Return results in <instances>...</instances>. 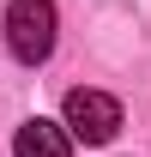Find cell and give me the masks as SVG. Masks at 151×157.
<instances>
[{"instance_id": "cell-1", "label": "cell", "mask_w": 151, "mask_h": 157, "mask_svg": "<svg viewBox=\"0 0 151 157\" xmlns=\"http://www.w3.org/2000/svg\"><path fill=\"white\" fill-rule=\"evenodd\" d=\"M6 48L24 67L55 55V0H12L6 6Z\"/></svg>"}, {"instance_id": "cell-2", "label": "cell", "mask_w": 151, "mask_h": 157, "mask_svg": "<svg viewBox=\"0 0 151 157\" xmlns=\"http://www.w3.org/2000/svg\"><path fill=\"white\" fill-rule=\"evenodd\" d=\"M67 133L85 145H109L121 133V103L103 91H67Z\"/></svg>"}, {"instance_id": "cell-3", "label": "cell", "mask_w": 151, "mask_h": 157, "mask_svg": "<svg viewBox=\"0 0 151 157\" xmlns=\"http://www.w3.org/2000/svg\"><path fill=\"white\" fill-rule=\"evenodd\" d=\"M12 157H73V139H67V127L60 121H24L18 139H12Z\"/></svg>"}]
</instances>
